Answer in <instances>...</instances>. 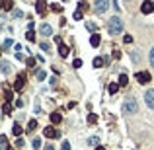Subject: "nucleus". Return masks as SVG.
Instances as JSON below:
<instances>
[{"mask_svg": "<svg viewBox=\"0 0 154 150\" xmlns=\"http://www.w3.org/2000/svg\"><path fill=\"white\" fill-rule=\"evenodd\" d=\"M123 29H125V24H123V20L119 18V16L109 18V22H107V31H109V35H119V33H123Z\"/></svg>", "mask_w": 154, "mask_h": 150, "instance_id": "1", "label": "nucleus"}, {"mask_svg": "<svg viewBox=\"0 0 154 150\" xmlns=\"http://www.w3.org/2000/svg\"><path fill=\"white\" fill-rule=\"evenodd\" d=\"M123 111H125V113H137V111H139L137 99L135 98H127V99H125V103H123Z\"/></svg>", "mask_w": 154, "mask_h": 150, "instance_id": "2", "label": "nucleus"}, {"mask_svg": "<svg viewBox=\"0 0 154 150\" xmlns=\"http://www.w3.org/2000/svg\"><path fill=\"white\" fill-rule=\"evenodd\" d=\"M109 10V0H94V12L103 14Z\"/></svg>", "mask_w": 154, "mask_h": 150, "instance_id": "3", "label": "nucleus"}, {"mask_svg": "<svg viewBox=\"0 0 154 150\" xmlns=\"http://www.w3.org/2000/svg\"><path fill=\"white\" fill-rule=\"evenodd\" d=\"M24 86H26V72H20L16 76V82H14V90L20 92V90H24Z\"/></svg>", "mask_w": 154, "mask_h": 150, "instance_id": "4", "label": "nucleus"}, {"mask_svg": "<svg viewBox=\"0 0 154 150\" xmlns=\"http://www.w3.org/2000/svg\"><path fill=\"white\" fill-rule=\"evenodd\" d=\"M137 80H139V84H148V82L152 80V76H150V72H146V70H139L137 72Z\"/></svg>", "mask_w": 154, "mask_h": 150, "instance_id": "5", "label": "nucleus"}, {"mask_svg": "<svg viewBox=\"0 0 154 150\" xmlns=\"http://www.w3.org/2000/svg\"><path fill=\"white\" fill-rule=\"evenodd\" d=\"M43 135H45L47 138H59L61 137V131L55 129V127H47V129H43Z\"/></svg>", "mask_w": 154, "mask_h": 150, "instance_id": "6", "label": "nucleus"}, {"mask_svg": "<svg viewBox=\"0 0 154 150\" xmlns=\"http://www.w3.org/2000/svg\"><path fill=\"white\" fill-rule=\"evenodd\" d=\"M141 12L142 14H152L154 12V2L152 0H144L141 4Z\"/></svg>", "mask_w": 154, "mask_h": 150, "instance_id": "7", "label": "nucleus"}, {"mask_svg": "<svg viewBox=\"0 0 154 150\" xmlns=\"http://www.w3.org/2000/svg\"><path fill=\"white\" fill-rule=\"evenodd\" d=\"M144 101H146V105L150 107V109H154V88L146 90V94H144Z\"/></svg>", "mask_w": 154, "mask_h": 150, "instance_id": "8", "label": "nucleus"}, {"mask_svg": "<svg viewBox=\"0 0 154 150\" xmlns=\"http://www.w3.org/2000/svg\"><path fill=\"white\" fill-rule=\"evenodd\" d=\"M0 72H2V74H10V72H12V65H10L8 60H0Z\"/></svg>", "mask_w": 154, "mask_h": 150, "instance_id": "9", "label": "nucleus"}, {"mask_svg": "<svg viewBox=\"0 0 154 150\" xmlns=\"http://www.w3.org/2000/svg\"><path fill=\"white\" fill-rule=\"evenodd\" d=\"M39 33H41V35H53V27L49 26V24H41V26H39Z\"/></svg>", "mask_w": 154, "mask_h": 150, "instance_id": "10", "label": "nucleus"}, {"mask_svg": "<svg viewBox=\"0 0 154 150\" xmlns=\"http://www.w3.org/2000/svg\"><path fill=\"white\" fill-rule=\"evenodd\" d=\"M35 10H37L39 14H45V10H47V2H45V0H37V2H35Z\"/></svg>", "mask_w": 154, "mask_h": 150, "instance_id": "11", "label": "nucleus"}, {"mask_svg": "<svg viewBox=\"0 0 154 150\" xmlns=\"http://www.w3.org/2000/svg\"><path fill=\"white\" fill-rule=\"evenodd\" d=\"M68 53H70V49H68V47L64 45V43H59V55H61V57H68Z\"/></svg>", "mask_w": 154, "mask_h": 150, "instance_id": "12", "label": "nucleus"}, {"mask_svg": "<svg viewBox=\"0 0 154 150\" xmlns=\"http://www.w3.org/2000/svg\"><path fill=\"white\" fill-rule=\"evenodd\" d=\"M100 43H102V37H100L98 33H92V37H90V45H92V47H98Z\"/></svg>", "mask_w": 154, "mask_h": 150, "instance_id": "13", "label": "nucleus"}, {"mask_svg": "<svg viewBox=\"0 0 154 150\" xmlns=\"http://www.w3.org/2000/svg\"><path fill=\"white\" fill-rule=\"evenodd\" d=\"M35 129H37V121H35V119H29V123H27V129H26V131L29 133V135H31Z\"/></svg>", "mask_w": 154, "mask_h": 150, "instance_id": "14", "label": "nucleus"}, {"mask_svg": "<svg viewBox=\"0 0 154 150\" xmlns=\"http://www.w3.org/2000/svg\"><path fill=\"white\" fill-rule=\"evenodd\" d=\"M61 121H63V115H61V113H51V123L53 125H59Z\"/></svg>", "mask_w": 154, "mask_h": 150, "instance_id": "15", "label": "nucleus"}, {"mask_svg": "<svg viewBox=\"0 0 154 150\" xmlns=\"http://www.w3.org/2000/svg\"><path fill=\"white\" fill-rule=\"evenodd\" d=\"M10 146H8V138L4 137V135H0V150H8Z\"/></svg>", "mask_w": 154, "mask_h": 150, "instance_id": "16", "label": "nucleus"}, {"mask_svg": "<svg viewBox=\"0 0 154 150\" xmlns=\"http://www.w3.org/2000/svg\"><path fill=\"white\" fill-rule=\"evenodd\" d=\"M4 98H6V101H12V99H14V92L10 90L8 86L4 88Z\"/></svg>", "mask_w": 154, "mask_h": 150, "instance_id": "17", "label": "nucleus"}, {"mask_svg": "<svg viewBox=\"0 0 154 150\" xmlns=\"http://www.w3.org/2000/svg\"><path fill=\"white\" fill-rule=\"evenodd\" d=\"M103 63H105V59H103V57H96L92 65H94V68H100V66H103Z\"/></svg>", "mask_w": 154, "mask_h": 150, "instance_id": "18", "label": "nucleus"}, {"mask_svg": "<svg viewBox=\"0 0 154 150\" xmlns=\"http://www.w3.org/2000/svg\"><path fill=\"white\" fill-rule=\"evenodd\" d=\"M2 113H4V115H10V113H12V103H10V101H6V103L2 105Z\"/></svg>", "mask_w": 154, "mask_h": 150, "instance_id": "19", "label": "nucleus"}, {"mask_svg": "<svg viewBox=\"0 0 154 150\" xmlns=\"http://www.w3.org/2000/svg\"><path fill=\"white\" fill-rule=\"evenodd\" d=\"M117 90H119V84L109 82V86H107V92H109V94H117Z\"/></svg>", "mask_w": 154, "mask_h": 150, "instance_id": "20", "label": "nucleus"}, {"mask_svg": "<svg viewBox=\"0 0 154 150\" xmlns=\"http://www.w3.org/2000/svg\"><path fill=\"white\" fill-rule=\"evenodd\" d=\"M39 45H41V49H43L45 53H51V43H49V41H41Z\"/></svg>", "mask_w": 154, "mask_h": 150, "instance_id": "21", "label": "nucleus"}, {"mask_svg": "<svg viewBox=\"0 0 154 150\" xmlns=\"http://www.w3.org/2000/svg\"><path fill=\"white\" fill-rule=\"evenodd\" d=\"M12 133H14V137H20V135H22V127H20L18 123H14V127H12Z\"/></svg>", "mask_w": 154, "mask_h": 150, "instance_id": "22", "label": "nucleus"}, {"mask_svg": "<svg viewBox=\"0 0 154 150\" xmlns=\"http://www.w3.org/2000/svg\"><path fill=\"white\" fill-rule=\"evenodd\" d=\"M26 39H27V41H31V43L35 41V33H33V29H27V33H26Z\"/></svg>", "mask_w": 154, "mask_h": 150, "instance_id": "23", "label": "nucleus"}, {"mask_svg": "<svg viewBox=\"0 0 154 150\" xmlns=\"http://www.w3.org/2000/svg\"><path fill=\"white\" fill-rule=\"evenodd\" d=\"M127 82H129V76L127 74H121L119 76V86H127Z\"/></svg>", "mask_w": 154, "mask_h": 150, "instance_id": "24", "label": "nucleus"}, {"mask_svg": "<svg viewBox=\"0 0 154 150\" xmlns=\"http://www.w3.org/2000/svg\"><path fill=\"white\" fill-rule=\"evenodd\" d=\"M12 45H14V41H12V39H6V41H4V43H2V49L6 51V49H10V47H12Z\"/></svg>", "mask_w": 154, "mask_h": 150, "instance_id": "25", "label": "nucleus"}, {"mask_svg": "<svg viewBox=\"0 0 154 150\" xmlns=\"http://www.w3.org/2000/svg\"><path fill=\"white\" fill-rule=\"evenodd\" d=\"M31 146H33V148H35V150H37V148H41V138H33Z\"/></svg>", "mask_w": 154, "mask_h": 150, "instance_id": "26", "label": "nucleus"}, {"mask_svg": "<svg viewBox=\"0 0 154 150\" xmlns=\"http://www.w3.org/2000/svg\"><path fill=\"white\" fill-rule=\"evenodd\" d=\"M47 78V72L45 70H37V80H45Z\"/></svg>", "mask_w": 154, "mask_h": 150, "instance_id": "27", "label": "nucleus"}, {"mask_svg": "<svg viewBox=\"0 0 154 150\" xmlns=\"http://www.w3.org/2000/svg\"><path fill=\"white\" fill-rule=\"evenodd\" d=\"M12 6H14L12 0H4V10H12Z\"/></svg>", "mask_w": 154, "mask_h": 150, "instance_id": "28", "label": "nucleus"}, {"mask_svg": "<svg viewBox=\"0 0 154 150\" xmlns=\"http://www.w3.org/2000/svg\"><path fill=\"white\" fill-rule=\"evenodd\" d=\"M86 27H88V31L96 33V26H94V24H92V22H86Z\"/></svg>", "mask_w": 154, "mask_h": 150, "instance_id": "29", "label": "nucleus"}, {"mask_svg": "<svg viewBox=\"0 0 154 150\" xmlns=\"http://www.w3.org/2000/svg\"><path fill=\"white\" fill-rule=\"evenodd\" d=\"M88 123H90V125L98 123V117H96V115H94V113H92V115H88Z\"/></svg>", "mask_w": 154, "mask_h": 150, "instance_id": "30", "label": "nucleus"}, {"mask_svg": "<svg viewBox=\"0 0 154 150\" xmlns=\"http://www.w3.org/2000/svg\"><path fill=\"white\" fill-rule=\"evenodd\" d=\"M148 60H150V66H154V47L150 49V55H148Z\"/></svg>", "mask_w": 154, "mask_h": 150, "instance_id": "31", "label": "nucleus"}, {"mask_svg": "<svg viewBox=\"0 0 154 150\" xmlns=\"http://www.w3.org/2000/svg\"><path fill=\"white\" fill-rule=\"evenodd\" d=\"M33 109H35V113H41V103H39V99H35V105H33Z\"/></svg>", "mask_w": 154, "mask_h": 150, "instance_id": "32", "label": "nucleus"}, {"mask_svg": "<svg viewBox=\"0 0 154 150\" xmlns=\"http://www.w3.org/2000/svg\"><path fill=\"white\" fill-rule=\"evenodd\" d=\"M35 60H37V59H33V57H29V59L26 60V65H27V66H35Z\"/></svg>", "mask_w": 154, "mask_h": 150, "instance_id": "33", "label": "nucleus"}, {"mask_svg": "<svg viewBox=\"0 0 154 150\" xmlns=\"http://www.w3.org/2000/svg\"><path fill=\"white\" fill-rule=\"evenodd\" d=\"M74 20H82V10H76V12H74Z\"/></svg>", "mask_w": 154, "mask_h": 150, "instance_id": "34", "label": "nucleus"}, {"mask_svg": "<svg viewBox=\"0 0 154 150\" xmlns=\"http://www.w3.org/2000/svg\"><path fill=\"white\" fill-rule=\"evenodd\" d=\"M72 66H74V68H80V66H82V60H80V59H74Z\"/></svg>", "mask_w": 154, "mask_h": 150, "instance_id": "35", "label": "nucleus"}, {"mask_svg": "<svg viewBox=\"0 0 154 150\" xmlns=\"http://www.w3.org/2000/svg\"><path fill=\"white\" fill-rule=\"evenodd\" d=\"M88 144H92V146H98V137H92L90 140H88Z\"/></svg>", "mask_w": 154, "mask_h": 150, "instance_id": "36", "label": "nucleus"}, {"mask_svg": "<svg viewBox=\"0 0 154 150\" xmlns=\"http://www.w3.org/2000/svg\"><path fill=\"white\" fill-rule=\"evenodd\" d=\"M14 18H24V12L22 10H14Z\"/></svg>", "mask_w": 154, "mask_h": 150, "instance_id": "37", "label": "nucleus"}, {"mask_svg": "<svg viewBox=\"0 0 154 150\" xmlns=\"http://www.w3.org/2000/svg\"><path fill=\"white\" fill-rule=\"evenodd\" d=\"M63 150H70V142L68 140H63Z\"/></svg>", "mask_w": 154, "mask_h": 150, "instance_id": "38", "label": "nucleus"}, {"mask_svg": "<svg viewBox=\"0 0 154 150\" xmlns=\"http://www.w3.org/2000/svg\"><path fill=\"white\" fill-rule=\"evenodd\" d=\"M51 10H53V12H61V6H59V4H51Z\"/></svg>", "mask_w": 154, "mask_h": 150, "instance_id": "39", "label": "nucleus"}, {"mask_svg": "<svg viewBox=\"0 0 154 150\" xmlns=\"http://www.w3.org/2000/svg\"><path fill=\"white\" fill-rule=\"evenodd\" d=\"M24 144H26V142H24V138H18V140H16V146H18V148H22Z\"/></svg>", "mask_w": 154, "mask_h": 150, "instance_id": "40", "label": "nucleus"}, {"mask_svg": "<svg viewBox=\"0 0 154 150\" xmlns=\"http://www.w3.org/2000/svg\"><path fill=\"white\" fill-rule=\"evenodd\" d=\"M131 57H133V60H135V63H139V55H137V51L131 53Z\"/></svg>", "mask_w": 154, "mask_h": 150, "instance_id": "41", "label": "nucleus"}, {"mask_svg": "<svg viewBox=\"0 0 154 150\" xmlns=\"http://www.w3.org/2000/svg\"><path fill=\"white\" fill-rule=\"evenodd\" d=\"M123 41H125V43H131V41H133V37H131V35H125V37H123Z\"/></svg>", "mask_w": 154, "mask_h": 150, "instance_id": "42", "label": "nucleus"}, {"mask_svg": "<svg viewBox=\"0 0 154 150\" xmlns=\"http://www.w3.org/2000/svg\"><path fill=\"white\" fill-rule=\"evenodd\" d=\"M16 60H24V55H22V53H16Z\"/></svg>", "mask_w": 154, "mask_h": 150, "instance_id": "43", "label": "nucleus"}, {"mask_svg": "<svg viewBox=\"0 0 154 150\" xmlns=\"http://www.w3.org/2000/svg\"><path fill=\"white\" fill-rule=\"evenodd\" d=\"M57 82H59L57 78H51V80H49V84H51V86H57Z\"/></svg>", "mask_w": 154, "mask_h": 150, "instance_id": "44", "label": "nucleus"}, {"mask_svg": "<svg viewBox=\"0 0 154 150\" xmlns=\"http://www.w3.org/2000/svg\"><path fill=\"white\" fill-rule=\"evenodd\" d=\"M2 8H4V0H0V10H2Z\"/></svg>", "mask_w": 154, "mask_h": 150, "instance_id": "45", "label": "nucleus"}, {"mask_svg": "<svg viewBox=\"0 0 154 150\" xmlns=\"http://www.w3.org/2000/svg\"><path fill=\"white\" fill-rule=\"evenodd\" d=\"M96 150H105V148H103V146H96Z\"/></svg>", "mask_w": 154, "mask_h": 150, "instance_id": "46", "label": "nucleus"}, {"mask_svg": "<svg viewBox=\"0 0 154 150\" xmlns=\"http://www.w3.org/2000/svg\"><path fill=\"white\" fill-rule=\"evenodd\" d=\"M45 150H55V148H53V146H47V148Z\"/></svg>", "mask_w": 154, "mask_h": 150, "instance_id": "47", "label": "nucleus"}, {"mask_svg": "<svg viewBox=\"0 0 154 150\" xmlns=\"http://www.w3.org/2000/svg\"><path fill=\"white\" fill-rule=\"evenodd\" d=\"M8 150H14V148H8Z\"/></svg>", "mask_w": 154, "mask_h": 150, "instance_id": "48", "label": "nucleus"}, {"mask_svg": "<svg viewBox=\"0 0 154 150\" xmlns=\"http://www.w3.org/2000/svg\"><path fill=\"white\" fill-rule=\"evenodd\" d=\"M63 2H66V0H63Z\"/></svg>", "mask_w": 154, "mask_h": 150, "instance_id": "49", "label": "nucleus"}, {"mask_svg": "<svg viewBox=\"0 0 154 150\" xmlns=\"http://www.w3.org/2000/svg\"><path fill=\"white\" fill-rule=\"evenodd\" d=\"M125 2H127V0H125Z\"/></svg>", "mask_w": 154, "mask_h": 150, "instance_id": "50", "label": "nucleus"}, {"mask_svg": "<svg viewBox=\"0 0 154 150\" xmlns=\"http://www.w3.org/2000/svg\"><path fill=\"white\" fill-rule=\"evenodd\" d=\"M82 2H84V0H82Z\"/></svg>", "mask_w": 154, "mask_h": 150, "instance_id": "51", "label": "nucleus"}]
</instances>
